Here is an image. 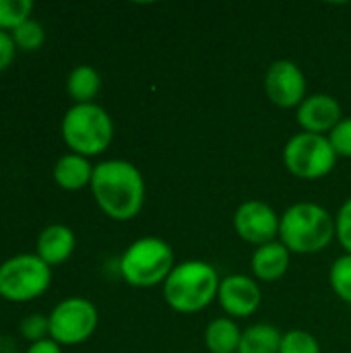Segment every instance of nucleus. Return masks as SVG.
Masks as SVG:
<instances>
[{"mask_svg":"<svg viewBox=\"0 0 351 353\" xmlns=\"http://www.w3.org/2000/svg\"><path fill=\"white\" fill-rule=\"evenodd\" d=\"M91 194L97 207L114 221L134 219L145 205V178L126 159H106L95 165Z\"/></svg>","mask_w":351,"mask_h":353,"instance_id":"1","label":"nucleus"},{"mask_svg":"<svg viewBox=\"0 0 351 353\" xmlns=\"http://www.w3.org/2000/svg\"><path fill=\"white\" fill-rule=\"evenodd\" d=\"M335 217L317 203H296L285 209L279 225V242L296 254H317L331 246Z\"/></svg>","mask_w":351,"mask_h":353,"instance_id":"2","label":"nucleus"},{"mask_svg":"<svg viewBox=\"0 0 351 353\" xmlns=\"http://www.w3.org/2000/svg\"><path fill=\"white\" fill-rule=\"evenodd\" d=\"M219 283L217 269L207 261H184L166 279L163 298L174 312L197 314L217 298Z\"/></svg>","mask_w":351,"mask_h":353,"instance_id":"3","label":"nucleus"},{"mask_svg":"<svg viewBox=\"0 0 351 353\" xmlns=\"http://www.w3.org/2000/svg\"><path fill=\"white\" fill-rule=\"evenodd\" d=\"M60 134L70 153L83 157L101 155L114 141L112 116L93 103H74L66 110L60 122Z\"/></svg>","mask_w":351,"mask_h":353,"instance_id":"4","label":"nucleus"},{"mask_svg":"<svg viewBox=\"0 0 351 353\" xmlns=\"http://www.w3.org/2000/svg\"><path fill=\"white\" fill-rule=\"evenodd\" d=\"M174 250L172 246L155 236H145L134 240L120 256L118 269L122 279L132 288H155L163 285L174 271Z\"/></svg>","mask_w":351,"mask_h":353,"instance_id":"5","label":"nucleus"},{"mask_svg":"<svg viewBox=\"0 0 351 353\" xmlns=\"http://www.w3.org/2000/svg\"><path fill=\"white\" fill-rule=\"evenodd\" d=\"M52 267L37 254H14L0 265V298L14 304L31 302L48 292Z\"/></svg>","mask_w":351,"mask_h":353,"instance_id":"6","label":"nucleus"},{"mask_svg":"<svg viewBox=\"0 0 351 353\" xmlns=\"http://www.w3.org/2000/svg\"><path fill=\"white\" fill-rule=\"evenodd\" d=\"M337 153L325 134L298 132L283 147L285 170L300 180H321L333 172Z\"/></svg>","mask_w":351,"mask_h":353,"instance_id":"7","label":"nucleus"},{"mask_svg":"<svg viewBox=\"0 0 351 353\" xmlns=\"http://www.w3.org/2000/svg\"><path fill=\"white\" fill-rule=\"evenodd\" d=\"M50 319V339L60 345L85 343L99 325V312L95 304L87 298L72 296L54 306L48 314Z\"/></svg>","mask_w":351,"mask_h":353,"instance_id":"8","label":"nucleus"},{"mask_svg":"<svg viewBox=\"0 0 351 353\" xmlns=\"http://www.w3.org/2000/svg\"><path fill=\"white\" fill-rule=\"evenodd\" d=\"M281 217L265 201H244L234 213L236 234L257 248L269 242H275L279 236Z\"/></svg>","mask_w":351,"mask_h":353,"instance_id":"9","label":"nucleus"},{"mask_svg":"<svg viewBox=\"0 0 351 353\" xmlns=\"http://www.w3.org/2000/svg\"><path fill=\"white\" fill-rule=\"evenodd\" d=\"M267 97L285 110H292L306 99V77L294 60H275L265 74Z\"/></svg>","mask_w":351,"mask_h":353,"instance_id":"10","label":"nucleus"},{"mask_svg":"<svg viewBox=\"0 0 351 353\" xmlns=\"http://www.w3.org/2000/svg\"><path fill=\"white\" fill-rule=\"evenodd\" d=\"M217 302L230 319H248L261 308L263 292L254 277L234 273L221 279Z\"/></svg>","mask_w":351,"mask_h":353,"instance_id":"11","label":"nucleus"},{"mask_svg":"<svg viewBox=\"0 0 351 353\" xmlns=\"http://www.w3.org/2000/svg\"><path fill=\"white\" fill-rule=\"evenodd\" d=\"M296 120L304 132L310 134H329L341 120V103L329 93L308 95L296 110Z\"/></svg>","mask_w":351,"mask_h":353,"instance_id":"12","label":"nucleus"},{"mask_svg":"<svg viewBox=\"0 0 351 353\" xmlns=\"http://www.w3.org/2000/svg\"><path fill=\"white\" fill-rule=\"evenodd\" d=\"M77 248L74 232L64 223H52L43 228L35 242V254L50 267L62 265Z\"/></svg>","mask_w":351,"mask_h":353,"instance_id":"13","label":"nucleus"},{"mask_svg":"<svg viewBox=\"0 0 351 353\" xmlns=\"http://www.w3.org/2000/svg\"><path fill=\"white\" fill-rule=\"evenodd\" d=\"M290 259H292V252L277 240L259 246L250 256V269H252L254 279L267 281V283L279 281L290 269Z\"/></svg>","mask_w":351,"mask_h":353,"instance_id":"14","label":"nucleus"},{"mask_svg":"<svg viewBox=\"0 0 351 353\" xmlns=\"http://www.w3.org/2000/svg\"><path fill=\"white\" fill-rule=\"evenodd\" d=\"M93 170L95 165H91L87 157L77 155V153H66L54 163L52 176H54V182L62 190L77 192V190H83L85 186H91Z\"/></svg>","mask_w":351,"mask_h":353,"instance_id":"15","label":"nucleus"},{"mask_svg":"<svg viewBox=\"0 0 351 353\" xmlns=\"http://www.w3.org/2000/svg\"><path fill=\"white\" fill-rule=\"evenodd\" d=\"M242 331L230 316L213 319L205 329V345L209 353H238Z\"/></svg>","mask_w":351,"mask_h":353,"instance_id":"16","label":"nucleus"},{"mask_svg":"<svg viewBox=\"0 0 351 353\" xmlns=\"http://www.w3.org/2000/svg\"><path fill=\"white\" fill-rule=\"evenodd\" d=\"M283 333L269 323H257L242 331L238 353H279Z\"/></svg>","mask_w":351,"mask_h":353,"instance_id":"17","label":"nucleus"},{"mask_svg":"<svg viewBox=\"0 0 351 353\" xmlns=\"http://www.w3.org/2000/svg\"><path fill=\"white\" fill-rule=\"evenodd\" d=\"M66 91H68V95H70V99L74 103H93V99L101 91V77L89 64L74 66L68 72Z\"/></svg>","mask_w":351,"mask_h":353,"instance_id":"18","label":"nucleus"},{"mask_svg":"<svg viewBox=\"0 0 351 353\" xmlns=\"http://www.w3.org/2000/svg\"><path fill=\"white\" fill-rule=\"evenodd\" d=\"M31 0H0V31L12 33L19 25L31 19Z\"/></svg>","mask_w":351,"mask_h":353,"instance_id":"19","label":"nucleus"},{"mask_svg":"<svg viewBox=\"0 0 351 353\" xmlns=\"http://www.w3.org/2000/svg\"><path fill=\"white\" fill-rule=\"evenodd\" d=\"M10 35H12L17 50H23V52H37L46 41V31L41 23H37L35 19H29L23 25H19Z\"/></svg>","mask_w":351,"mask_h":353,"instance_id":"20","label":"nucleus"},{"mask_svg":"<svg viewBox=\"0 0 351 353\" xmlns=\"http://www.w3.org/2000/svg\"><path fill=\"white\" fill-rule=\"evenodd\" d=\"M329 283L339 300L351 304V254H343L333 263L329 271Z\"/></svg>","mask_w":351,"mask_h":353,"instance_id":"21","label":"nucleus"},{"mask_svg":"<svg viewBox=\"0 0 351 353\" xmlns=\"http://www.w3.org/2000/svg\"><path fill=\"white\" fill-rule=\"evenodd\" d=\"M279 353H321V343L312 333L304 329H292L283 333Z\"/></svg>","mask_w":351,"mask_h":353,"instance_id":"22","label":"nucleus"},{"mask_svg":"<svg viewBox=\"0 0 351 353\" xmlns=\"http://www.w3.org/2000/svg\"><path fill=\"white\" fill-rule=\"evenodd\" d=\"M19 331L31 343L43 341V339L50 337V319L43 316V314H29V316H25L21 321Z\"/></svg>","mask_w":351,"mask_h":353,"instance_id":"23","label":"nucleus"},{"mask_svg":"<svg viewBox=\"0 0 351 353\" xmlns=\"http://www.w3.org/2000/svg\"><path fill=\"white\" fill-rule=\"evenodd\" d=\"M337 157H351V118H343L329 134H327Z\"/></svg>","mask_w":351,"mask_h":353,"instance_id":"24","label":"nucleus"},{"mask_svg":"<svg viewBox=\"0 0 351 353\" xmlns=\"http://www.w3.org/2000/svg\"><path fill=\"white\" fill-rule=\"evenodd\" d=\"M335 238L345 254H351V199H348L335 215Z\"/></svg>","mask_w":351,"mask_h":353,"instance_id":"25","label":"nucleus"},{"mask_svg":"<svg viewBox=\"0 0 351 353\" xmlns=\"http://www.w3.org/2000/svg\"><path fill=\"white\" fill-rule=\"evenodd\" d=\"M17 52L19 50H17V46L12 41V35L6 33V31H0V72H4L12 64Z\"/></svg>","mask_w":351,"mask_h":353,"instance_id":"26","label":"nucleus"},{"mask_svg":"<svg viewBox=\"0 0 351 353\" xmlns=\"http://www.w3.org/2000/svg\"><path fill=\"white\" fill-rule=\"evenodd\" d=\"M27 353H62V345L48 337V339H43V341L31 343V345L27 347Z\"/></svg>","mask_w":351,"mask_h":353,"instance_id":"27","label":"nucleus"}]
</instances>
